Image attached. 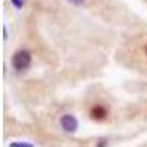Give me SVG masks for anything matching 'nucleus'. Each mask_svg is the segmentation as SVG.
<instances>
[{
  "label": "nucleus",
  "instance_id": "nucleus-1",
  "mask_svg": "<svg viewBox=\"0 0 147 147\" xmlns=\"http://www.w3.org/2000/svg\"><path fill=\"white\" fill-rule=\"evenodd\" d=\"M31 53L27 50V49H21V50H18L13 56H12V66H13L18 72H22L30 68L31 65Z\"/></svg>",
  "mask_w": 147,
  "mask_h": 147
},
{
  "label": "nucleus",
  "instance_id": "nucleus-2",
  "mask_svg": "<svg viewBox=\"0 0 147 147\" xmlns=\"http://www.w3.org/2000/svg\"><path fill=\"white\" fill-rule=\"evenodd\" d=\"M60 127H62V129L68 134H74V132H77L80 124H78V119L71 115V113H65L60 116Z\"/></svg>",
  "mask_w": 147,
  "mask_h": 147
},
{
  "label": "nucleus",
  "instance_id": "nucleus-3",
  "mask_svg": "<svg viewBox=\"0 0 147 147\" xmlns=\"http://www.w3.org/2000/svg\"><path fill=\"white\" fill-rule=\"evenodd\" d=\"M107 115H109L107 107H105L103 105H94V106H91V109H90V116H91V119H94V121H97V122L105 121V119L107 118Z\"/></svg>",
  "mask_w": 147,
  "mask_h": 147
},
{
  "label": "nucleus",
  "instance_id": "nucleus-4",
  "mask_svg": "<svg viewBox=\"0 0 147 147\" xmlns=\"http://www.w3.org/2000/svg\"><path fill=\"white\" fill-rule=\"evenodd\" d=\"M9 147H35V146L30 141H12Z\"/></svg>",
  "mask_w": 147,
  "mask_h": 147
},
{
  "label": "nucleus",
  "instance_id": "nucleus-5",
  "mask_svg": "<svg viewBox=\"0 0 147 147\" xmlns=\"http://www.w3.org/2000/svg\"><path fill=\"white\" fill-rule=\"evenodd\" d=\"M12 6H15L16 9H22L24 5H25V0H10Z\"/></svg>",
  "mask_w": 147,
  "mask_h": 147
},
{
  "label": "nucleus",
  "instance_id": "nucleus-6",
  "mask_svg": "<svg viewBox=\"0 0 147 147\" xmlns=\"http://www.w3.org/2000/svg\"><path fill=\"white\" fill-rule=\"evenodd\" d=\"M96 147H107V140L106 138H100L99 141H97Z\"/></svg>",
  "mask_w": 147,
  "mask_h": 147
},
{
  "label": "nucleus",
  "instance_id": "nucleus-7",
  "mask_svg": "<svg viewBox=\"0 0 147 147\" xmlns=\"http://www.w3.org/2000/svg\"><path fill=\"white\" fill-rule=\"evenodd\" d=\"M68 2L72 3V5H75V6H81V5H84L85 0H68Z\"/></svg>",
  "mask_w": 147,
  "mask_h": 147
},
{
  "label": "nucleus",
  "instance_id": "nucleus-8",
  "mask_svg": "<svg viewBox=\"0 0 147 147\" xmlns=\"http://www.w3.org/2000/svg\"><path fill=\"white\" fill-rule=\"evenodd\" d=\"M146 50H147V47H146Z\"/></svg>",
  "mask_w": 147,
  "mask_h": 147
}]
</instances>
